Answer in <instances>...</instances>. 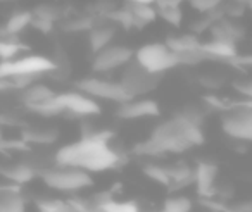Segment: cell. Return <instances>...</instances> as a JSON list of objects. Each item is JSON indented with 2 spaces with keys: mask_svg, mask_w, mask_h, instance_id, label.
Masks as SVG:
<instances>
[{
  "mask_svg": "<svg viewBox=\"0 0 252 212\" xmlns=\"http://www.w3.org/2000/svg\"><path fill=\"white\" fill-rule=\"evenodd\" d=\"M111 131H85L81 140L61 147L56 152V166L80 167L88 173H104L121 166L123 155L111 145Z\"/></svg>",
  "mask_w": 252,
  "mask_h": 212,
  "instance_id": "obj_1",
  "label": "cell"
},
{
  "mask_svg": "<svg viewBox=\"0 0 252 212\" xmlns=\"http://www.w3.org/2000/svg\"><path fill=\"white\" fill-rule=\"evenodd\" d=\"M151 140L158 145L161 153H182L195 145H202L204 133L202 126L192 124L176 114L175 118L156 126Z\"/></svg>",
  "mask_w": 252,
  "mask_h": 212,
  "instance_id": "obj_2",
  "label": "cell"
},
{
  "mask_svg": "<svg viewBox=\"0 0 252 212\" xmlns=\"http://www.w3.org/2000/svg\"><path fill=\"white\" fill-rule=\"evenodd\" d=\"M35 114L45 116H61L69 114L74 118H87V116L100 114V105L94 97L83 93V91H67V93H57L49 104L35 109Z\"/></svg>",
  "mask_w": 252,
  "mask_h": 212,
  "instance_id": "obj_3",
  "label": "cell"
},
{
  "mask_svg": "<svg viewBox=\"0 0 252 212\" xmlns=\"http://www.w3.org/2000/svg\"><path fill=\"white\" fill-rule=\"evenodd\" d=\"M56 69V59H50L38 54L19 56L12 61H0V80H14V78H32L49 74Z\"/></svg>",
  "mask_w": 252,
  "mask_h": 212,
  "instance_id": "obj_4",
  "label": "cell"
},
{
  "mask_svg": "<svg viewBox=\"0 0 252 212\" xmlns=\"http://www.w3.org/2000/svg\"><path fill=\"white\" fill-rule=\"evenodd\" d=\"M40 176L49 188L64 191V193H74L94 184V178L88 171L71 166H56L50 169H43Z\"/></svg>",
  "mask_w": 252,
  "mask_h": 212,
  "instance_id": "obj_5",
  "label": "cell"
},
{
  "mask_svg": "<svg viewBox=\"0 0 252 212\" xmlns=\"http://www.w3.org/2000/svg\"><path fill=\"white\" fill-rule=\"evenodd\" d=\"M135 62L151 74H162L180 64L178 56L168 47V43H145L135 52Z\"/></svg>",
  "mask_w": 252,
  "mask_h": 212,
  "instance_id": "obj_6",
  "label": "cell"
},
{
  "mask_svg": "<svg viewBox=\"0 0 252 212\" xmlns=\"http://www.w3.org/2000/svg\"><path fill=\"white\" fill-rule=\"evenodd\" d=\"M221 128L224 135L237 142H252V100L233 104L221 116Z\"/></svg>",
  "mask_w": 252,
  "mask_h": 212,
  "instance_id": "obj_7",
  "label": "cell"
},
{
  "mask_svg": "<svg viewBox=\"0 0 252 212\" xmlns=\"http://www.w3.org/2000/svg\"><path fill=\"white\" fill-rule=\"evenodd\" d=\"M78 90L83 91V93L94 97L95 100H111L116 104H125V102L130 100V93L125 90L119 81L112 80H104V78H83L76 83Z\"/></svg>",
  "mask_w": 252,
  "mask_h": 212,
  "instance_id": "obj_8",
  "label": "cell"
},
{
  "mask_svg": "<svg viewBox=\"0 0 252 212\" xmlns=\"http://www.w3.org/2000/svg\"><path fill=\"white\" fill-rule=\"evenodd\" d=\"M119 83L125 87V90L130 93L131 98L144 97L149 91L156 90V87L159 83V76L158 74H151L133 61L123 69Z\"/></svg>",
  "mask_w": 252,
  "mask_h": 212,
  "instance_id": "obj_9",
  "label": "cell"
},
{
  "mask_svg": "<svg viewBox=\"0 0 252 212\" xmlns=\"http://www.w3.org/2000/svg\"><path fill=\"white\" fill-rule=\"evenodd\" d=\"M135 52L126 45H109L104 50L95 54L92 69L95 73H112L116 69H125L130 62H133Z\"/></svg>",
  "mask_w": 252,
  "mask_h": 212,
  "instance_id": "obj_10",
  "label": "cell"
},
{
  "mask_svg": "<svg viewBox=\"0 0 252 212\" xmlns=\"http://www.w3.org/2000/svg\"><path fill=\"white\" fill-rule=\"evenodd\" d=\"M161 114L158 102L152 98L135 97L130 98L125 104H119L118 116L123 119H145V118H158Z\"/></svg>",
  "mask_w": 252,
  "mask_h": 212,
  "instance_id": "obj_11",
  "label": "cell"
},
{
  "mask_svg": "<svg viewBox=\"0 0 252 212\" xmlns=\"http://www.w3.org/2000/svg\"><path fill=\"white\" fill-rule=\"evenodd\" d=\"M218 166L211 162H200L195 167V186L197 193L202 198H213L216 195Z\"/></svg>",
  "mask_w": 252,
  "mask_h": 212,
  "instance_id": "obj_12",
  "label": "cell"
},
{
  "mask_svg": "<svg viewBox=\"0 0 252 212\" xmlns=\"http://www.w3.org/2000/svg\"><path fill=\"white\" fill-rule=\"evenodd\" d=\"M56 95H57L56 91L50 87H47V85L32 83L30 87H26L25 90H23L21 98H23V104L26 105V109H30V111L33 112L35 109L49 104Z\"/></svg>",
  "mask_w": 252,
  "mask_h": 212,
  "instance_id": "obj_13",
  "label": "cell"
},
{
  "mask_svg": "<svg viewBox=\"0 0 252 212\" xmlns=\"http://www.w3.org/2000/svg\"><path fill=\"white\" fill-rule=\"evenodd\" d=\"M202 50L207 54L209 61H235L238 59L237 43L226 40L211 38L209 42H202Z\"/></svg>",
  "mask_w": 252,
  "mask_h": 212,
  "instance_id": "obj_14",
  "label": "cell"
},
{
  "mask_svg": "<svg viewBox=\"0 0 252 212\" xmlns=\"http://www.w3.org/2000/svg\"><path fill=\"white\" fill-rule=\"evenodd\" d=\"M209 33H211V38L226 40V42H233V43H237L238 40H242L245 36V30L235 19L230 18H223L220 21H216L211 26Z\"/></svg>",
  "mask_w": 252,
  "mask_h": 212,
  "instance_id": "obj_15",
  "label": "cell"
},
{
  "mask_svg": "<svg viewBox=\"0 0 252 212\" xmlns=\"http://www.w3.org/2000/svg\"><path fill=\"white\" fill-rule=\"evenodd\" d=\"M116 36V30L112 26H94L88 31V45H90L92 52L97 54L100 50H104L105 47L112 45V40Z\"/></svg>",
  "mask_w": 252,
  "mask_h": 212,
  "instance_id": "obj_16",
  "label": "cell"
},
{
  "mask_svg": "<svg viewBox=\"0 0 252 212\" xmlns=\"http://www.w3.org/2000/svg\"><path fill=\"white\" fill-rule=\"evenodd\" d=\"M0 174L14 184H25L30 183L33 178L36 176V169L30 164H12V166H5L0 169Z\"/></svg>",
  "mask_w": 252,
  "mask_h": 212,
  "instance_id": "obj_17",
  "label": "cell"
},
{
  "mask_svg": "<svg viewBox=\"0 0 252 212\" xmlns=\"http://www.w3.org/2000/svg\"><path fill=\"white\" fill-rule=\"evenodd\" d=\"M180 0H158L156 2V7H158V12H159V18L164 19L168 25L175 26H182L183 23V11L180 7Z\"/></svg>",
  "mask_w": 252,
  "mask_h": 212,
  "instance_id": "obj_18",
  "label": "cell"
},
{
  "mask_svg": "<svg viewBox=\"0 0 252 212\" xmlns=\"http://www.w3.org/2000/svg\"><path fill=\"white\" fill-rule=\"evenodd\" d=\"M168 47L176 54V56H182L187 52H193V50L202 49V42L199 40V35L195 33H187V35H180V36H169L166 40Z\"/></svg>",
  "mask_w": 252,
  "mask_h": 212,
  "instance_id": "obj_19",
  "label": "cell"
},
{
  "mask_svg": "<svg viewBox=\"0 0 252 212\" xmlns=\"http://www.w3.org/2000/svg\"><path fill=\"white\" fill-rule=\"evenodd\" d=\"M33 23V12L32 11H18L14 14L9 16L7 23L4 26V35L5 36H18L26 28H30Z\"/></svg>",
  "mask_w": 252,
  "mask_h": 212,
  "instance_id": "obj_20",
  "label": "cell"
},
{
  "mask_svg": "<svg viewBox=\"0 0 252 212\" xmlns=\"http://www.w3.org/2000/svg\"><path fill=\"white\" fill-rule=\"evenodd\" d=\"M0 212H26V200L16 190L0 191Z\"/></svg>",
  "mask_w": 252,
  "mask_h": 212,
  "instance_id": "obj_21",
  "label": "cell"
},
{
  "mask_svg": "<svg viewBox=\"0 0 252 212\" xmlns=\"http://www.w3.org/2000/svg\"><path fill=\"white\" fill-rule=\"evenodd\" d=\"M130 7L135 16V26L137 28H144V26L151 25L159 18L156 4H131L130 2Z\"/></svg>",
  "mask_w": 252,
  "mask_h": 212,
  "instance_id": "obj_22",
  "label": "cell"
},
{
  "mask_svg": "<svg viewBox=\"0 0 252 212\" xmlns=\"http://www.w3.org/2000/svg\"><path fill=\"white\" fill-rule=\"evenodd\" d=\"M25 142L35 143V145H49L57 140V131L50 128H32L23 133Z\"/></svg>",
  "mask_w": 252,
  "mask_h": 212,
  "instance_id": "obj_23",
  "label": "cell"
},
{
  "mask_svg": "<svg viewBox=\"0 0 252 212\" xmlns=\"http://www.w3.org/2000/svg\"><path fill=\"white\" fill-rule=\"evenodd\" d=\"M35 205L38 212H76L71 200H61V198L43 197L36 200Z\"/></svg>",
  "mask_w": 252,
  "mask_h": 212,
  "instance_id": "obj_24",
  "label": "cell"
},
{
  "mask_svg": "<svg viewBox=\"0 0 252 212\" xmlns=\"http://www.w3.org/2000/svg\"><path fill=\"white\" fill-rule=\"evenodd\" d=\"M107 19H111L112 23L116 25L123 26L125 30H130V28H135V16L131 12V7L128 4V7H116L105 16Z\"/></svg>",
  "mask_w": 252,
  "mask_h": 212,
  "instance_id": "obj_25",
  "label": "cell"
},
{
  "mask_svg": "<svg viewBox=\"0 0 252 212\" xmlns=\"http://www.w3.org/2000/svg\"><path fill=\"white\" fill-rule=\"evenodd\" d=\"M25 47L19 42H16L12 36H4L0 38V61H12L19 57Z\"/></svg>",
  "mask_w": 252,
  "mask_h": 212,
  "instance_id": "obj_26",
  "label": "cell"
},
{
  "mask_svg": "<svg viewBox=\"0 0 252 212\" xmlns=\"http://www.w3.org/2000/svg\"><path fill=\"white\" fill-rule=\"evenodd\" d=\"M192 209H193L192 200L178 195V197L166 198L164 204H162V209L158 212H192Z\"/></svg>",
  "mask_w": 252,
  "mask_h": 212,
  "instance_id": "obj_27",
  "label": "cell"
},
{
  "mask_svg": "<svg viewBox=\"0 0 252 212\" xmlns=\"http://www.w3.org/2000/svg\"><path fill=\"white\" fill-rule=\"evenodd\" d=\"M102 212H142L140 205L135 200H116L114 197L102 205Z\"/></svg>",
  "mask_w": 252,
  "mask_h": 212,
  "instance_id": "obj_28",
  "label": "cell"
},
{
  "mask_svg": "<svg viewBox=\"0 0 252 212\" xmlns=\"http://www.w3.org/2000/svg\"><path fill=\"white\" fill-rule=\"evenodd\" d=\"M145 176H149L152 181L159 184H164V186H169L171 184V176H169V169L162 166H156V164H149V166L144 167Z\"/></svg>",
  "mask_w": 252,
  "mask_h": 212,
  "instance_id": "obj_29",
  "label": "cell"
},
{
  "mask_svg": "<svg viewBox=\"0 0 252 212\" xmlns=\"http://www.w3.org/2000/svg\"><path fill=\"white\" fill-rule=\"evenodd\" d=\"M187 2L193 11L200 12V14H209L224 4V0H187Z\"/></svg>",
  "mask_w": 252,
  "mask_h": 212,
  "instance_id": "obj_30",
  "label": "cell"
},
{
  "mask_svg": "<svg viewBox=\"0 0 252 212\" xmlns=\"http://www.w3.org/2000/svg\"><path fill=\"white\" fill-rule=\"evenodd\" d=\"M33 18H38V19H47V21H59L61 19V11L54 5L49 4H42L33 11Z\"/></svg>",
  "mask_w": 252,
  "mask_h": 212,
  "instance_id": "obj_31",
  "label": "cell"
},
{
  "mask_svg": "<svg viewBox=\"0 0 252 212\" xmlns=\"http://www.w3.org/2000/svg\"><path fill=\"white\" fill-rule=\"evenodd\" d=\"M182 118H185L187 121H190L192 124H197V126H202L204 119H206V112L202 109L195 107V105H190V107H185L182 112H180Z\"/></svg>",
  "mask_w": 252,
  "mask_h": 212,
  "instance_id": "obj_32",
  "label": "cell"
},
{
  "mask_svg": "<svg viewBox=\"0 0 252 212\" xmlns=\"http://www.w3.org/2000/svg\"><path fill=\"white\" fill-rule=\"evenodd\" d=\"M223 7H224V16H226V18L238 19V18H242V16L245 14V11L249 9V5L238 4V2H231V0H228V4L224 2Z\"/></svg>",
  "mask_w": 252,
  "mask_h": 212,
  "instance_id": "obj_33",
  "label": "cell"
},
{
  "mask_svg": "<svg viewBox=\"0 0 252 212\" xmlns=\"http://www.w3.org/2000/svg\"><path fill=\"white\" fill-rule=\"evenodd\" d=\"M94 21L90 18H78V19H71L69 23H66V30L73 33H80V31H90L94 28Z\"/></svg>",
  "mask_w": 252,
  "mask_h": 212,
  "instance_id": "obj_34",
  "label": "cell"
},
{
  "mask_svg": "<svg viewBox=\"0 0 252 212\" xmlns=\"http://www.w3.org/2000/svg\"><path fill=\"white\" fill-rule=\"evenodd\" d=\"M33 28L40 30L42 33H50L54 28V23L52 21H47V19H38V18H33V23H32Z\"/></svg>",
  "mask_w": 252,
  "mask_h": 212,
  "instance_id": "obj_35",
  "label": "cell"
},
{
  "mask_svg": "<svg viewBox=\"0 0 252 212\" xmlns=\"http://www.w3.org/2000/svg\"><path fill=\"white\" fill-rule=\"evenodd\" d=\"M237 90H238V93L244 95L247 100H252V80L244 81V83H238Z\"/></svg>",
  "mask_w": 252,
  "mask_h": 212,
  "instance_id": "obj_36",
  "label": "cell"
},
{
  "mask_svg": "<svg viewBox=\"0 0 252 212\" xmlns=\"http://www.w3.org/2000/svg\"><path fill=\"white\" fill-rule=\"evenodd\" d=\"M237 209H240L242 212H252V202H242L237 205Z\"/></svg>",
  "mask_w": 252,
  "mask_h": 212,
  "instance_id": "obj_37",
  "label": "cell"
},
{
  "mask_svg": "<svg viewBox=\"0 0 252 212\" xmlns=\"http://www.w3.org/2000/svg\"><path fill=\"white\" fill-rule=\"evenodd\" d=\"M131 4H156L158 0H128Z\"/></svg>",
  "mask_w": 252,
  "mask_h": 212,
  "instance_id": "obj_38",
  "label": "cell"
},
{
  "mask_svg": "<svg viewBox=\"0 0 252 212\" xmlns=\"http://www.w3.org/2000/svg\"><path fill=\"white\" fill-rule=\"evenodd\" d=\"M12 87V83L9 80H0V90H5V88Z\"/></svg>",
  "mask_w": 252,
  "mask_h": 212,
  "instance_id": "obj_39",
  "label": "cell"
},
{
  "mask_svg": "<svg viewBox=\"0 0 252 212\" xmlns=\"http://www.w3.org/2000/svg\"><path fill=\"white\" fill-rule=\"evenodd\" d=\"M221 212H242L240 209H237V207H233V209H230V207H223L221 209Z\"/></svg>",
  "mask_w": 252,
  "mask_h": 212,
  "instance_id": "obj_40",
  "label": "cell"
},
{
  "mask_svg": "<svg viewBox=\"0 0 252 212\" xmlns=\"http://www.w3.org/2000/svg\"><path fill=\"white\" fill-rule=\"evenodd\" d=\"M231 2H238V4H245V5L252 4V0H231Z\"/></svg>",
  "mask_w": 252,
  "mask_h": 212,
  "instance_id": "obj_41",
  "label": "cell"
},
{
  "mask_svg": "<svg viewBox=\"0 0 252 212\" xmlns=\"http://www.w3.org/2000/svg\"><path fill=\"white\" fill-rule=\"evenodd\" d=\"M249 11H251V14H252V4H251V5H249Z\"/></svg>",
  "mask_w": 252,
  "mask_h": 212,
  "instance_id": "obj_42",
  "label": "cell"
},
{
  "mask_svg": "<svg viewBox=\"0 0 252 212\" xmlns=\"http://www.w3.org/2000/svg\"><path fill=\"white\" fill-rule=\"evenodd\" d=\"M180 2H185V0H180Z\"/></svg>",
  "mask_w": 252,
  "mask_h": 212,
  "instance_id": "obj_43",
  "label": "cell"
}]
</instances>
